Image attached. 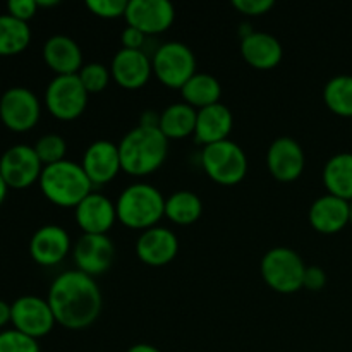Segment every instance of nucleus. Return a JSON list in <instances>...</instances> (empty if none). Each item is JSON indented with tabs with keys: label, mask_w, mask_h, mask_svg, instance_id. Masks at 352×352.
Masks as SVG:
<instances>
[{
	"label": "nucleus",
	"mask_w": 352,
	"mask_h": 352,
	"mask_svg": "<svg viewBox=\"0 0 352 352\" xmlns=\"http://www.w3.org/2000/svg\"><path fill=\"white\" fill-rule=\"evenodd\" d=\"M43 164L33 146L14 144L0 157V175L7 188L26 189L40 181Z\"/></svg>",
	"instance_id": "obj_11"
},
{
	"label": "nucleus",
	"mask_w": 352,
	"mask_h": 352,
	"mask_svg": "<svg viewBox=\"0 0 352 352\" xmlns=\"http://www.w3.org/2000/svg\"><path fill=\"white\" fill-rule=\"evenodd\" d=\"M323 102L340 117H352V76L339 74L323 88Z\"/></svg>",
	"instance_id": "obj_29"
},
{
	"label": "nucleus",
	"mask_w": 352,
	"mask_h": 352,
	"mask_svg": "<svg viewBox=\"0 0 352 352\" xmlns=\"http://www.w3.org/2000/svg\"><path fill=\"white\" fill-rule=\"evenodd\" d=\"M232 6L234 9L239 10L241 14L256 17V16H263V14H267L268 10L274 9L275 2L274 0H234Z\"/></svg>",
	"instance_id": "obj_34"
},
{
	"label": "nucleus",
	"mask_w": 352,
	"mask_h": 352,
	"mask_svg": "<svg viewBox=\"0 0 352 352\" xmlns=\"http://www.w3.org/2000/svg\"><path fill=\"white\" fill-rule=\"evenodd\" d=\"M71 251V237L60 226H43L30 241V254L41 267H55Z\"/></svg>",
	"instance_id": "obj_19"
},
{
	"label": "nucleus",
	"mask_w": 352,
	"mask_h": 352,
	"mask_svg": "<svg viewBox=\"0 0 352 352\" xmlns=\"http://www.w3.org/2000/svg\"><path fill=\"white\" fill-rule=\"evenodd\" d=\"M151 67L162 85L181 89L196 74V57L182 41H167L151 55Z\"/></svg>",
	"instance_id": "obj_7"
},
{
	"label": "nucleus",
	"mask_w": 352,
	"mask_h": 352,
	"mask_svg": "<svg viewBox=\"0 0 352 352\" xmlns=\"http://www.w3.org/2000/svg\"><path fill=\"white\" fill-rule=\"evenodd\" d=\"M196 117H198V110L192 109L188 103H172L160 113V126H158V129L162 131V134L168 141L184 140V138L195 134Z\"/></svg>",
	"instance_id": "obj_25"
},
{
	"label": "nucleus",
	"mask_w": 352,
	"mask_h": 352,
	"mask_svg": "<svg viewBox=\"0 0 352 352\" xmlns=\"http://www.w3.org/2000/svg\"><path fill=\"white\" fill-rule=\"evenodd\" d=\"M36 10V0H9L7 2V14L16 17V19L24 21V23H28L31 17H34Z\"/></svg>",
	"instance_id": "obj_35"
},
{
	"label": "nucleus",
	"mask_w": 352,
	"mask_h": 352,
	"mask_svg": "<svg viewBox=\"0 0 352 352\" xmlns=\"http://www.w3.org/2000/svg\"><path fill=\"white\" fill-rule=\"evenodd\" d=\"M117 220L134 230L157 227L165 217V198L155 186L134 182L127 186L116 201Z\"/></svg>",
	"instance_id": "obj_4"
},
{
	"label": "nucleus",
	"mask_w": 352,
	"mask_h": 352,
	"mask_svg": "<svg viewBox=\"0 0 352 352\" xmlns=\"http://www.w3.org/2000/svg\"><path fill=\"white\" fill-rule=\"evenodd\" d=\"M127 26L143 31L146 36L160 34L172 26L175 9L168 0H127Z\"/></svg>",
	"instance_id": "obj_13"
},
{
	"label": "nucleus",
	"mask_w": 352,
	"mask_h": 352,
	"mask_svg": "<svg viewBox=\"0 0 352 352\" xmlns=\"http://www.w3.org/2000/svg\"><path fill=\"white\" fill-rule=\"evenodd\" d=\"M349 223H352V199L349 201Z\"/></svg>",
	"instance_id": "obj_43"
},
{
	"label": "nucleus",
	"mask_w": 352,
	"mask_h": 352,
	"mask_svg": "<svg viewBox=\"0 0 352 352\" xmlns=\"http://www.w3.org/2000/svg\"><path fill=\"white\" fill-rule=\"evenodd\" d=\"M0 352H41L36 339L24 336L19 330L0 332Z\"/></svg>",
	"instance_id": "obj_32"
},
{
	"label": "nucleus",
	"mask_w": 352,
	"mask_h": 352,
	"mask_svg": "<svg viewBox=\"0 0 352 352\" xmlns=\"http://www.w3.org/2000/svg\"><path fill=\"white\" fill-rule=\"evenodd\" d=\"M34 151H36L38 158L43 164V167L57 162L65 160V151H67V143L60 134H45L34 144Z\"/></svg>",
	"instance_id": "obj_30"
},
{
	"label": "nucleus",
	"mask_w": 352,
	"mask_h": 352,
	"mask_svg": "<svg viewBox=\"0 0 352 352\" xmlns=\"http://www.w3.org/2000/svg\"><path fill=\"white\" fill-rule=\"evenodd\" d=\"M232 127L234 116L229 107L223 105V103H215V105L198 110L195 138L205 148L210 146V144L229 140Z\"/></svg>",
	"instance_id": "obj_23"
},
{
	"label": "nucleus",
	"mask_w": 352,
	"mask_h": 352,
	"mask_svg": "<svg viewBox=\"0 0 352 352\" xmlns=\"http://www.w3.org/2000/svg\"><path fill=\"white\" fill-rule=\"evenodd\" d=\"M81 167L93 186L109 184L122 170L119 146L107 140L95 141L86 148Z\"/></svg>",
	"instance_id": "obj_15"
},
{
	"label": "nucleus",
	"mask_w": 352,
	"mask_h": 352,
	"mask_svg": "<svg viewBox=\"0 0 352 352\" xmlns=\"http://www.w3.org/2000/svg\"><path fill=\"white\" fill-rule=\"evenodd\" d=\"M76 270L95 278L112 267L116 248L107 234H82L72 250Z\"/></svg>",
	"instance_id": "obj_12"
},
{
	"label": "nucleus",
	"mask_w": 352,
	"mask_h": 352,
	"mask_svg": "<svg viewBox=\"0 0 352 352\" xmlns=\"http://www.w3.org/2000/svg\"><path fill=\"white\" fill-rule=\"evenodd\" d=\"M10 323L21 333L38 340L48 336L57 322L47 299L21 296L10 305Z\"/></svg>",
	"instance_id": "obj_10"
},
{
	"label": "nucleus",
	"mask_w": 352,
	"mask_h": 352,
	"mask_svg": "<svg viewBox=\"0 0 352 352\" xmlns=\"http://www.w3.org/2000/svg\"><path fill=\"white\" fill-rule=\"evenodd\" d=\"M31 41L28 23L9 14H0V57H10L26 50Z\"/></svg>",
	"instance_id": "obj_28"
},
{
	"label": "nucleus",
	"mask_w": 352,
	"mask_h": 352,
	"mask_svg": "<svg viewBox=\"0 0 352 352\" xmlns=\"http://www.w3.org/2000/svg\"><path fill=\"white\" fill-rule=\"evenodd\" d=\"M117 146L122 170L136 177L153 174L167 160L168 140L158 127L136 126Z\"/></svg>",
	"instance_id": "obj_2"
},
{
	"label": "nucleus",
	"mask_w": 352,
	"mask_h": 352,
	"mask_svg": "<svg viewBox=\"0 0 352 352\" xmlns=\"http://www.w3.org/2000/svg\"><path fill=\"white\" fill-rule=\"evenodd\" d=\"M7 191H9V188H7L6 181H3L2 175H0V206H2V203L6 201V198H7Z\"/></svg>",
	"instance_id": "obj_41"
},
{
	"label": "nucleus",
	"mask_w": 352,
	"mask_h": 352,
	"mask_svg": "<svg viewBox=\"0 0 352 352\" xmlns=\"http://www.w3.org/2000/svg\"><path fill=\"white\" fill-rule=\"evenodd\" d=\"M74 219L85 234H107L117 220L116 203L102 192H89L74 208Z\"/></svg>",
	"instance_id": "obj_18"
},
{
	"label": "nucleus",
	"mask_w": 352,
	"mask_h": 352,
	"mask_svg": "<svg viewBox=\"0 0 352 352\" xmlns=\"http://www.w3.org/2000/svg\"><path fill=\"white\" fill-rule=\"evenodd\" d=\"M88 95L78 74L55 76L45 89V105L55 119L74 120L86 110Z\"/></svg>",
	"instance_id": "obj_8"
},
{
	"label": "nucleus",
	"mask_w": 352,
	"mask_h": 352,
	"mask_svg": "<svg viewBox=\"0 0 352 352\" xmlns=\"http://www.w3.org/2000/svg\"><path fill=\"white\" fill-rule=\"evenodd\" d=\"M179 253V239L167 227L143 230L136 241V254L148 267H165Z\"/></svg>",
	"instance_id": "obj_17"
},
{
	"label": "nucleus",
	"mask_w": 352,
	"mask_h": 352,
	"mask_svg": "<svg viewBox=\"0 0 352 352\" xmlns=\"http://www.w3.org/2000/svg\"><path fill=\"white\" fill-rule=\"evenodd\" d=\"M203 213V203L192 191H175L165 198V217L177 226H191L199 220Z\"/></svg>",
	"instance_id": "obj_27"
},
{
	"label": "nucleus",
	"mask_w": 352,
	"mask_h": 352,
	"mask_svg": "<svg viewBox=\"0 0 352 352\" xmlns=\"http://www.w3.org/2000/svg\"><path fill=\"white\" fill-rule=\"evenodd\" d=\"M127 352H160L155 346H150V344H134L133 347H129Z\"/></svg>",
	"instance_id": "obj_40"
},
{
	"label": "nucleus",
	"mask_w": 352,
	"mask_h": 352,
	"mask_svg": "<svg viewBox=\"0 0 352 352\" xmlns=\"http://www.w3.org/2000/svg\"><path fill=\"white\" fill-rule=\"evenodd\" d=\"M201 165L205 174L220 186L239 184L248 174L246 151L232 140L203 148Z\"/></svg>",
	"instance_id": "obj_6"
},
{
	"label": "nucleus",
	"mask_w": 352,
	"mask_h": 352,
	"mask_svg": "<svg viewBox=\"0 0 352 352\" xmlns=\"http://www.w3.org/2000/svg\"><path fill=\"white\" fill-rule=\"evenodd\" d=\"M265 284L278 294H294L301 291L306 265L294 250L285 246L272 248L260 263Z\"/></svg>",
	"instance_id": "obj_5"
},
{
	"label": "nucleus",
	"mask_w": 352,
	"mask_h": 352,
	"mask_svg": "<svg viewBox=\"0 0 352 352\" xmlns=\"http://www.w3.org/2000/svg\"><path fill=\"white\" fill-rule=\"evenodd\" d=\"M55 322L69 330H82L98 320L102 292L95 278L79 270H67L50 285L47 298Z\"/></svg>",
	"instance_id": "obj_1"
},
{
	"label": "nucleus",
	"mask_w": 352,
	"mask_h": 352,
	"mask_svg": "<svg viewBox=\"0 0 352 352\" xmlns=\"http://www.w3.org/2000/svg\"><path fill=\"white\" fill-rule=\"evenodd\" d=\"M140 126H146V127H158L160 126V113L153 112V110H146V112L141 116Z\"/></svg>",
	"instance_id": "obj_38"
},
{
	"label": "nucleus",
	"mask_w": 352,
	"mask_h": 352,
	"mask_svg": "<svg viewBox=\"0 0 352 352\" xmlns=\"http://www.w3.org/2000/svg\"><path fill=\"white\" fill-rule=\"evenodd\" d=\"M241 55L251 67L268 71L280 64L284 50L274 34L265 31H250L246 36L241 38Z\"/></svg>",
	"instance_id": "obj_20"
},
{
	"label": "nucleus",
	"mask_w": 352,
	"mask_h": 352,
	"mask_svg": "<svg viewBox=\"0 0 352 352\" xmlns=\"http://www.w3.org/2000/svg\"><path fill=\"white\" fill-rule=\"evenodd\" d=\"M86 7L102 19H117L126 16L127 0H88Z\"/></svg>",
	"instance_id": "obj_33"
},
{
	"label": "nucleus",
	"mask_w": 352,
	"mask_h": 352,
	"mask_svg": "<svg viewBox=\"0 0 352 352\" xmlns=\"http://www.w3.org/2000/svg\"><path fill=\"white\" fill-rule=\"evenodd\" d=\"M79 79H81L82 86L88 93H100L109 86L110 69L107 65L100 64V62H91V64H85L79 71Z\"/></svg>",
	"instance_id": "obj_31"
},
{
	"label": "nucleus",
	"mask_w": 352,
	"mask_h": 352,
	"mask_svg": "<svg viewBox=\"0 0 352 352\" xmlns=\"http://www.w3.org/2000/svg\"><path fill=\"white\" fill-rule=\"evenodd\" d=\"M306 157L301 144L289 136H280L268 146V172L278 182H294L305 172Z\"/></svg>",
	"instance_id": "obj_14"
},
{
	"label": "nucleus",
	"mask_w": 352,
	"mask_h": 352,
	"mask_svg": "<svg viewBox=\"0 0 352 352\" xmlns=\"http://www.w3.org/2000/svg\"><path fill=\"white\" fill-rule=\"evenodd\" d=\"M309 226L320 234H336L349 223V201L333 195H323L313 201L308 212Z\"/></svg>",
	"instance_id": "obj_22"
},
{
	"label": "nucleus",
	"mask_w": 352,
	"mask_h": 352,
	"mask_svg": "<svg viewBox=\"0 0 352 352\" xmlns=\"http://www.w3.org/2000/svg\"><path fill=\"white\" fill-rule=\"evenodd\" d=\"M38 7H55L58 6V0H36Z\"/></svg>",
	"instance_id": "obj_42"
},
{
	"label": "nucleus",
	"mask_w": 352,
	"mask_h": 352,
	"mask_svg": "<svg viewBox=\"0 0 352 352\" xmlns=\"http://www.w3.org/2000/svg\"><path fill=\"white\" fill-rule=\"evenodd\" d=\"M112 79L124 89H140L146 86L153 74L150 55L144 50L120 48L110 64Z\"/></svg>",
	"instance_id": "obj_16"
},
{
	"label": "nucleus",
	"mask_w": 352,
	"mask_h": 352,
	"mask_svg": "<svg viewBox=\"0 0 352 352\" xmlns=\"http://www.w3.org/2000/svg\"><path fill=\"white\" fill-rule=\"evenodd\" d=\"M10 322V305L0 299V329Z\"/></svg>",
	"instance_id": "obj_39"
},
{
	"label": "nucleus",
	"mask_w": 352,
	"mask_h": 352,
	"mask_svg": "<svg viewBox=\"0 0 352 352\" xmlns=\"http://www.w3.org/2000/svg\"><path fill=\"white\" fill-rule=\"evenodd\" d=\"M327 285V274L322 267H306L302 289L318 292Z\"/></svg>",
	"instance_id": "obj_36"
},
{
	"label": "nucleus",
	"mask_w": 352,
	"mask_h": 352,
	"mask_svg": "<svg viewBox=\"0 0 352 352\" xmlns=\"http://www.w3.org/2000/svg\"><path fill=\"white\" fill-rule=\"evenodd\" d=\"M40 116V100L31 89L14 86L0 95V120L7 129L26 133L36 126Z\"/></svg>",
	"instance_id": "obj_9"
},
{
	"label": "nucleus",
	"mask_w": 352,
	"mask_h": 352,
	"mask_svg": "<svg viewBox=\"0 0 352 352\" xmlns=\"http://www.w3.org/2000/svg\"><path fill=\"white\" fill-rule=\"evenodd\" d=\"M43 60L57 76L79 74L82 69V50L67 34H54L43 45Z\"/></svg>",
	"instance_id": "obj_21"
},
{
	"label": "nucleus",
	"mask_w": 352,
	"mask_h": 352,
	"mask_svg": "<svg viewBox=\"0 0 352 352\" xmlns=\"http://www.w3.org/2000/svg\"><path fill=\"white\" fill-rule=\"evenodd\" d=\"M181 95L184 103L191 105L192 109L201 110L210 105L220 103L222 96V86L219 79L212 74L205 72H196L188 82L181 88Z\"/></svg>",
	"instance_id": "obj_26"
},
{
	"label": "nucleus",
	"mask_w": 352,
	"mask_h": 352,
	"mask_svg": "<svg viewBox=\"0 0 352 352\" xmlns=\"http://www.w3.org/2000/svg\"><path fill=\"white\" fill-rule=\"evenodd\" d=\"M323 184L327 191L339 198L352 199V153L351 151H340L329 158L323 167Z\"/></svg>",
	"instance_id": "obj_24"
},
{
	"label": "nucleus",
	"mask_w": 352,
	"mask_h": 352,
	"mask_svg": "<svg viewBox=\"0 0 352 352\" xmlns=\"http://www.w3.org/2000/svg\"><path fill=\"white\" fill-rule=\"evenodd\" d=\"M40 189L45 198L60 208H76L89 192L93 184L82 170L81 164L62 160L43 167Z\"/></svg>",
	"instance_id": "obj_3"
},
{
	"label": "nucleus",
	"mask_w": 352,
	"mask_h": 352,
	"mask_svg": "<svg viewBox=\"0 0 352 352\" xmlns=\"http://www.w3.org/2000/svg\"><path fill=\"white\" fill-rule=\"evenodd\" d=\"M144 40H146V34H144L143 31L131 26H127L126 30L122 31V34H120L122 48H127V50H143Z\"/></svg>",
	"instance_id": "obj_37"
}]
</instances>
